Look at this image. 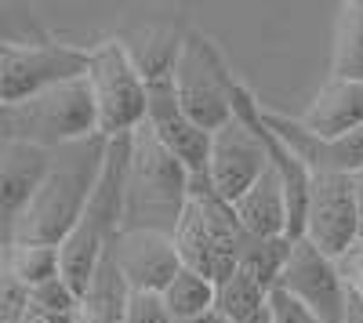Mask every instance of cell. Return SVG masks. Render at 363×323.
Returning <instances> with one entry per match:
<instances>
[{"label": "cell", "mask_w": 363, "mask_h": 323, "mask_svg": "<svg viewBox=\"0 0 363 323\" xmlns=\"http://www.w3.org/2000/svg\"><path fill=\"white\" fill-rule=\"evenodd\" d=\"M124 323H171V316H167L160 295H153V290H131Z\"/></svg>", "instance_id": "cell-27"}, {"label": "cell", "mask_w": 363, "mask_h": 323, "mask_svg": "<svg viewBox=\"0 0 363 323\" xmlns=\"http://www.w3.org/2000/svg\"><path fill=\"white\" fill-rule=\"evenodd\" d=\"M77 319H80V298L62 280H51L37 290H29L22 323H77Z\"/></svg>", "instance_id": "cell-24"}, {"label": "cell", "mask_w": 363, "mask_h": 323, "mask_svg": "<svg viewBox=\"0 0 363 323\" xmlns=\"http://www.w3.org/2000/svg\"><path fill=\"white\" fill-rule=\"evenodd\" d=\"M294 120L316 138H342L363 128V84L359 80H335L327 76L320 91Z\"/></svg>", "instance_id": "cell-16"}, {"label": "cell", "mask_w": 363, "mask_h": 323, "mask_svg": "<svg viewBox=\"0 0 363 323\" xmlns=\"http://www.w3.org/2000/svg\"><path fill=\"white\" fill-rule=\"evenodd\" d=\"M4 266L26 290H37L51 280H62L58 247H51V244H11L4 251Z\"/></svg>", "instance_id": "cell-23"}, {"label": "cell", "mask_w": 363, "mask_h": 323, "mask_svg": "<svg viewBox=\"0 0 363 323\" xmlns=\"http://www.w3.org/2000/svg\"><path fill=\"white\" fill-rule=\"evenodd\" d=\"M255 323H269V319H265V316H258V319H255Z\"/></svg>", "instance_id": "cell-33"}, {"label": "cell", "mask_w": 363, "mask_h": 323, "mask_svg": "<svg viewBox=\"0 0 363 323\" xmlns=\"http://www.w3.org/2000/svg\"><path fill=\"white\" fill-rule=\"evenodd\" d=\"M0 55H4V51H0Z\"/></svg>", "instance_id": "cell-35"}, {"label": "cell", "mask_w": 363, "mask_h": 323, "mask_svg": "<svg viewBox=\"0 0 363 323\" xmlns=\"http://www.w3.org/2000/svg\"><path fill=\"white\" fill-rule=\"evenodd\" d=\"M11 106H0V142H11Z\"/></svg>", "instance_id": "cell-31"}, {"label": "cell", "mask_w": 363, "mask_h": 323, "mask_svg": "<svg viewBox=\"0 0 363 323\" xmlns=\"http://www.w3.org/2000/svg\"><path fill=\"white\" fill-rule=\"evenodd\" d=\"M11 135L15 142L37 145L44 153L99 135V116H95V98H91L87 76L66 80L22 106H11Z\"/></svg>", "instance_id": "cell-8"}, {"label": "cell", "mask_w": 363, "mask_h": 323, "mask_svg": "<svg viewBox=\"0 0 363 323\" xmlns=\"http://www.w3.org/2000/svg\"><path fill=\"white\" fill-rule=\"evenodd\" d=\"M58 37L40 18V11L26 0H0V51H22V47H51Z\"/></svg>", "instance_id": "cell-21"}, {"label": "cell", "mask_w": 363, "mask_h": 323, "mask_svg": "<svg viewBox=\"0 0 363 323\" xmlns=\"http://www.w3.org/2000/svg\"><path fill=\"white\" fill-rule=\"evenodd\" d=\"M128 295H131L128 283L120 280L113 258L106 254L80 295V319L77 323H124Z\"/></svg>", "instance_id": "cell-18"}, {"label": "cell", "mask_w": 363, "mask_h": 323, "mask_svg": "<svg viewBox=\"0 0 363 323\" xmlns=\"http://www.w3.org/2000/svg\"><path fill=\"white\" fill-rule=\"evenodd\" d=\"M265 302L269 287L247 266H240L225 283L215 287V312L225 323H255L258 316H265Z\"/></svg>", "instance_id": "cell-20"}, {"label": "cell", "mask_w": 363, "mask_h": 323, "mask_svg": "<svg viewBox=\"0 0 363 323\" xmlns=\"http://www.w3.org/2000/svg\"><path fill=\"white\" fill-rule=\"evenodd\" d=\"M48 167V153L26 142H0V247L15 244L18 222L33 200L40 174Z\"/></svg>", "instance_id": "cell-14"}, {"label": "cell", "mask_w": 363, "mask_h": 323, "mask_svg": "<svg viewBox=\"0 0 363 323\" xmlns=\"http://www.w3.org/2000/svg\"><path fill=\"white\" fill-rule=\"evenodd\" d=\"M330 76L363 84V0L338 4L335 44H330Z\"/></svg>", "instance_id": "cell-19"}, {"label": "cell", "mask_w": 363, "mask_h": 323, "mask_svg": "<svg viewBox=\"0 0 363 323\" xmlns=\"http://www.w3.org/2000/svg\"><path fill=\"white\" fill-rule=\"evenodd\" d=\"M0 261H4V247H0Z\"/></svg>", "instance_id": "cell-34"}, {"label": "cell", "mask_w": 363, "mask_h": 323, "mask_svg": "<svg viewBox=\"0 0 363 323\" xmlns=\"http://www.w3.org/2000/svg\"><path fill=\"white\" fill-rule=\"evenodd\" d=\"M338 266H342L345 283L356 290V295H363V244H359V247H352V251L338 261Z\"/></svg>", "instance_id": "cell-28"}, {"label": "cell", "mask_w": 363, "mask_h": 323, "mask_svg": "<svg viewBox=\"0 0 363 323\" xmlns=\"http://www.w3.org/2000/svg\"><path fill=\"white\" fill-rule=\"evenodd\" d=\"M87 73V47L51 44V47H22L0 55V106H22L44 95L48 87L77 80Z\"/></svg>", "instance_id": "cell-11"}, {"label": "cell", "mask_w": 363, "mask_h": 323, "mask_svg": "<svg viewBox=\"0 0 363 323\" xmlns=\"http://www.w3.org/2000/svg\"><path fill=\"white\" fill-rule=\"evenodd\" d=\"M352 200H356V218H359V244H363V167L352 174Z\"/></svg>", "instance_id": "cell-30"}, {"label": "cell", "mask_w": 363, "mask_h": 323, "mask_svg": "<svg viewBox=\"0 0 363 323\" xmlns=\"http://www.w3.org/2000/svg\"><path fill=\"white\" fill-rule=\"evenodd\" d=\"M189 203V171L145 124L128 135L124 160V229L174 232ZM120 229V232H124Z\"/></svg>", "instance_id": "cell-2"}, {"label": "cell", "mask_w": 363, "mask_h": 323, "mask_svg": "<svg viewBox=\"0 0 363 323\" xmlns=\"http://www.w3.org/2000/svg\"><path fill=\"white\" fill-rule=\"evenodd\" d=\"M265 167H269V131L262 124V106L255 102L251 87L240 84L233 120H225L218 131H211L203 182L193 186H203L218 200L233 203Z\"/></svg>", "instance_id": "cell-6"}, {"label": "cell", "mask_w": 363, "mask_h": 323, "mask_svg": "<svg viewBox=\"0 0 363 323\" xmlns=\"http://www.w3.org/2000/svg\"><path fill=\"white\" fill-rule=\"evenodd\" d=\"M29 302V290L8 273V266L0 261V323H22Z\"/></svg>", "instance_id": "cell-26"}, {"label": "cell", "mask_w": 363, "mask_h": 323, "mask_svg": "<svg viewBox=\"0 0 363 323\" xmlns=\"http://www.w3.org/2000/svg\"><path fill=\"white\" fill-rule=\"evenodd\" d=\"M124 160H128V138H109L102 174L84 215L69 229V237L58 244V261H62V283L80 298L87 280L95 276L99 261L113 251L120 229H124Z\"/></svg>", "instance_id": "cell-3"}, {"label": "cell", "mask_w": 363, "mask_h": 323, "mask_svg": "<svg viewBox=\"0 0 363 323\" xmlns=\"http://www.w3.org/2000/svg\"><path fill=\"white\" fill-rule=\"evenodd\" d=\"M171 87L186 116L207 135L218 131L225 120H233L240 80L229 69L222 47L196 26H186V33H182L174 66H171Z\"/></svg>", "instance_id": "cell-4"}, {"label": "cell", "mask_w": 363, "mask_h": 323, "mask_svg": "<svg viewBox=\"0 0 363 323\" xmlns=\"http://www.w3.org/2000/svg\"><path fill=\"white\" fill-rule=\"evenodd\" d=\"M265 319H269V323H323L316 312H309L301 302H294L291 295H284V290H277V287L269 290Z\"/></svg>", "instance_id": "cell-25"}, {"label": "cell", "mask_w": 363, "mask_h": 323, "mask_svg": "<svg viewBox=\"0 0 363 323\" xmlns=\"http://www.w3.org/2000/svg\"><path fill=\"white\" fill-rule=\"evenodd\" d=\"M277 290L301 302L309 312H316L323 323H342L345 302H349V283L342 276V266L335 258L316 251L309 240H291L287 258L277 276Z\"/></svg>", "instance_id": "cell-10"}, {"label": "cell", "mask_w": 363, "mask_h": 323, "mask_svg": "<svg viewBox=\"0 0 363 323\" xmlns=\"http://www.w3.org/2000/svg\"><path fill=\"white\" fill-rule=\"evenodd\" d=\"M342 323H363V295L349 287V302H345V319Z\"/></svg>", "instance_id": "cell-29"}, {"label": "cell", "mask_w": 363, "mask_h": 323, "mask_svg": "<svg viewBox=\"0 0 363 323\" xmlns=\"http://www.w3.org/2000/svg\"><path fill=\"white\" fill-rule=\"evenodd\" d=\"M109 258L120 280L128 283V290H153V295H160L171 283V276L182 269L174 237L153 229H124L116 237Z\"/></svg>", "instance_id": "cell-13"}, {"label": "cell", "mask_w": 363, "mask_h": 323, "mask_svg": "<svg viewBox=\"0 0 363 323\" xmlns=\"http://www.w3.org/2000/svg\"><path fill=\"white\" fill-rule=\"evenodd\" d=\"M106 138L91 135L69 145H58L48 153V167L40 174V186L29 200V208L18 222L15 244H51L58 247L77 218L84 215L91 189H95L102 160H106Z\"/></svg>", "instance_id": "cell-1"}, {"label": "cell", "mask_w": 363, "mask_h": 323, "mask_svg": "<svg viewBox=\"0 0 363 323\" xmlns=\"http://www.w3.org/2000/svg\"><path fill=\"white\" fill-rule=\"evenodd\" d=\"M327 258L342 261L352 247H359V218H356V200H352V174H330L313 171L309 182V203H306V222L301 237Z\"/></svg>", "instance_id": "cell-9"}, {"label": "cell", "mask_w": 363, "mask_h": 323, "mask_svg": "<svg viewBox=\"0 0 363 323\" xmlns=\"http://www.w3.org/2000/svg\"><path fill=\"white\" fill-rule=\"evenodd\" d=\"M171 237H174L182 266L207 276L215 287L225 283L240 269L244 247L251 240L240 229L229 203L218 200L203 186H189V203H186V211H182Z\"/></svg>", "instance_id": "cell-5"}, {"label": "cell", "mask_w": 363, "mask_h": 323, "mask_svg": "<svg viewBox=\"0 0 363 323\" xmlns=\"http://www.w3.org/2000/svg\"><path fill=\"white\" fill-rule=\"evenodd\" d=\"M182 33H186V22H138V26L120 29L113 37L124 44V51L131 55V62L138 66V73L149 84V80L171 76Z\"/></svg>", "instance_id": "cell-17"}, {"label": "cell", "mask_w": 363, "mask_h": 323, "mask_svg": "<svg viewBox=\"0 0 363 323\" xmlns=\"http://www.w3.org/2000/svg\"><path fill=\"white\" fill-rule=\"evenodd\" d=\"M160 298H164V309H167L171 323L174 319H193V316H203V312L215 309V283L182 266L171 276V283L160 290Z\"/></svg>", "instance_id": "cell-22"}, {"label": "cell", "mask_w": 363, "mask_h": 323, "mask_svg": "<svg viewBox=\"0 0 363 323\" xmlns=\"http://www.w3.org/2000/svg\"><path fill=\"white\" fill-rule=\"evenodd\" d=\"M229 208H233L240 229H244L251 240H291L287 237V225H291L287 196H284V182H280V174L272 164L229 203Z\"/></svg>", "instance_id": "cell-15"}, {"label": "cell", "mask_w": 363, "mask_h": 323, "mask_svg": "<svg viewBox=\"0 0 363 323\" xmlns=\"http://www.w3.org/2000/svg\"><path fill=\"white\" fill-rule=\"evenodd\" d=\"M87 87L95 98L99 135L128 138L135 128L145 124V76L131 62L116 37H106L87 47Z\"/></svg>", "instance_id": "cell-7"}, {"label": "cell", "mask_w": 363, "mask_h": 323, "mask_svg": "<svg viewBox=\"0 0 363 323\" xmlns=\"http://www.w3.org/2000/svg\"><path fill=\"white\" fill-rule=\"evenodd\" d=\"M145 128L164 142V149L182 167L189 171V186L193 182H203L211 135L203 128H196L189 116H186V109L178 106L171 76H160V80H149L145 84Z\"/></svg>", "instance_id": "cell-12"}, {"label": "cell", "mask_w": 363, "mask_h": 323, "mask_svg": "<svg viewBox=\"0 0 363 323\" xmlns=\"http://www.w3.org/2000/svg\"><path fill=\"white\" fill-rule=\"evenodd\" d=\"M174 323H225L215 309H211V312H203V316H193V319H174Z\"/></svg>", "instance_id": "cell-32"}]
</instances>
